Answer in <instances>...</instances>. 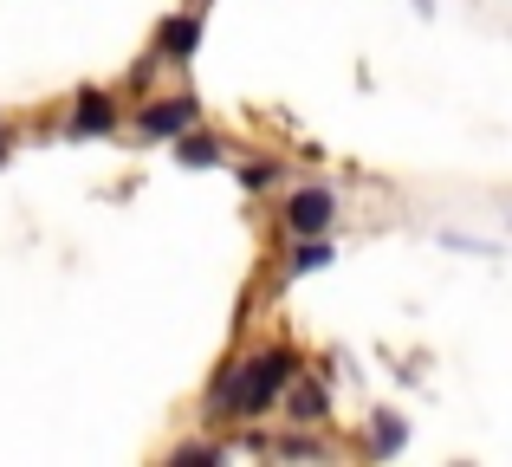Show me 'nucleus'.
<instances>
[{
    "label": "nucleus",
    "instance_id": "f257e3e1",
    "mask_svg": "<svg viewBox=\"0 0 512 467\" xmlns=\"http://www.w3.org/2000/svg\"><path fill=\"white\" fill-rule=\"evenodd\" d=\"M292 377H299V357L292 351H260V357H247V364H227L208 390V416L214 422L260 416V409H273L279 396L292 390Z\"/></svg>",
    "mask_w": 512,
    "mask_h": 467
},
{
    "label": "nucleus",
    "instance_id": "6e6552de",
    "mask_svg": "<svg viewBox=\"0 0 512 467\" xmlns=\"http://www.w3.org/2000/svg\"><path fill=\"white\" fill-rule=\"evenodd\" d=\"M175 150H182V169H214V163H221V143H214V137H195V130H182V143H175Z\"/></svg>",
    "mask_w": 512,
    "mask_h": 467
},
{
    "label": "nucleus",
    "instance_id": "7ed1b4c3",
    "mask_svg": "<svg viewBox=\"0 0 512 467\" xmlns=\"http://www.w3.org/2000/svg\"><path fill=\"white\" fill-rule=\"evenodd\" d=\"M195 117H201V104L188 98V91H175V98H156L150 111H143V137L150 143H163V137H182V130H195Z\"/></svg>",
    "mask_w": 512,
    "mask_h": 467
},
{
    "label": "nucleus",
    "instance_id": "423d86ee",
    "mask_svg": "<svg viewBox=\"0 0 512 467\" xmlns=\"http://www.w3.org/2000/svg\"><path fill=\"white\" fill-rule=\"evenodd\" d=\"M331 260H338V253H331L318 234H292V253H286V273L292 279H299V273H318V266H331Z\"/></svg>",
    "mask_w": 512,
    "mask_h": 467
},
{
    "label": "nucleus",
    "instance_id": "0eeeda50",
    "mask_svg": "<svg viewBox=\"0 0 512 467\" xmlns=\"http://www.w3.org/2000/svg\"><path fill=\"white\" fill-rule=\"evenodd\" d=\"M286 409H292V422H325V390H318V383H299V377H292Z\"/></svg>",
    "mask_w": 512,
    "mask_h": 467
},
{
    "label": "nucleus",
    "instance_id": "1a4fd4ad",
    "mask_svg": "<svg viewBox=\"0 0 512 467\" xmlns=\"http://www.w3.org/2000/svg\"><path fill=\"white\" fill-rule=\"evenodd\" d=\"M402 435H409V429H402V416H389V409H383V416L370 422V455H396Z\"/></svg>",
    "mask_w": 512,
    "mask_h": 467
},
{
    "label": "nucleus",
    "instance_id": "39448f33",
    "mask_svg": "<svg viewBox=\"0 0 512 467\" xmlns=\"http://www.w3.org/2000/svg\"><path fill=\"white\" fill-rule=\"evenodd\" d=\"M117 124V104H111V91H78L72 98V137H104V130Z\"/></svg>",
    "mask_w": 512,
    "mask_h": 467
},
{
    "label": "nucleus",
    "instance_id": "ddd939ff",
    "mask_svg": "<svg viewBox=\"0 0 512 467\" xmlns=\"http://www.w3.org/2000/svg\"><path fill=\"white\" fill-rule=\"evenodd\" d=\"M0 156H7V143H0Z\"/></svg>",
    "mask_w": 512,
    "mask_h": 467
},
{
    "label": "nucleus",
    "instance_id": "9d476101",
    "mask_svg": "<svg viewBox=\"0 0 512 467\" xmlns=\"http://www.w3.org/2000/svg\"><path fill=\"white\" fill-rule=\"evenodd\" d=\"M279 455H286V461H318L325 448H318V442H305V435H286V442H279Z\"/></svg>",
    "mask_w": 512,
    "mask_h": 467
},
{
    "label": "nucleus",
    "instance_id": "f03ea898",
    "mask_svg": "<svg viewBox=\"0 0 512 467\" xmlns=\"http://www.w3.org/2000/svg\"><path fill=\"white\" fill-rule=\"evenodd\" d=\"M331 221H338V195H331V189H318V182H312V189H292L286 195V228L292 234H325Z\"/></svg>",
    "mask_w": 512,
    "mask_h": 467
},
{
    "label": "nucleus",
    "instance_id": "20e7f679",
    "mask_svg": "<svg viewBox=\"0 0 512 467\" xmlns=\"http://www.w3.org/2000/svg\"><path fill=\"white\" fill-rule=\"evenodd\" d=\"M195 46H201V20H195V13H169V20L156 26V52H163L169 65H188Z\"/></svg>",
    "mask_w": 512,
    "mask_h": 467
},
{
    "label": "nucleus",
    "instance_id": "f8f14e48",
    "mask_svg": "<svg viewBox=\"0 0 512 467\" xmlns=\"http://www.w3.org/2000/svg\"><path fill=\"white\" fill-rule=\"evenodd\" d=\"M279 169L273 163H253V169H240V182H247V189H266V182H273Z\"/></svg>",
    "mask_w": 512,
    "mask_h": 467
},
{
    "label": "nucleus",
    "instance_id": "9b49d317",
    "mask_svg": "<svg viewBox=\"0 0 512 467\" xmlns=\"http://www.w3.org/2000/svg\"><path fill=\"white\" fill-rule=\"evenodd\" d=\"M201 461H227V448H175V467H201Z\"/></svg>",
    "mask_w": 512,
    "mask_h": 467
}]
</instances>
